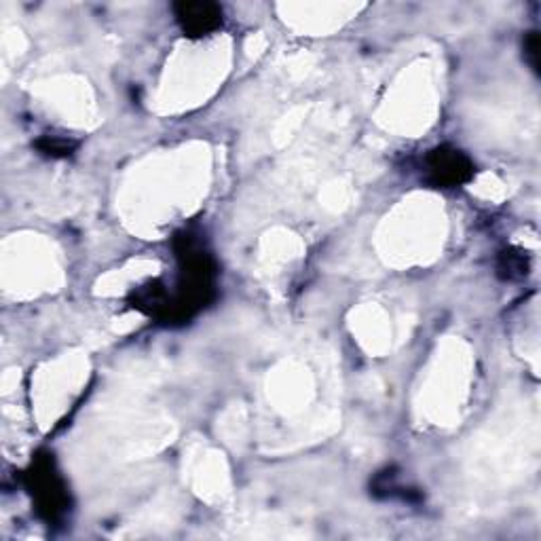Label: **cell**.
Wrapping results in <instances>:
<instances>
[{
	"label": "cell",
	"mask_w": 541,
	"mask_h": 541,
	"mask_svg": "<svg viewBox=\"0 0 541 541\" xmlns=\"http://www.w3.org/2000/svg\"><path fill=\"white\" fill-rule=\"evenodd\" d=\"M427 171H429V176L435 184L457 186V184H463L472 178L474 165L463 152L442 146V148H435L427 156Z\"/></svg>",
	"instance_id": "obj_1"
},
{
	"label": "cell",
	"mask_w": 541,
	"mask_h": 541,
	"mask_svg": "<svg viewBox=\"0 0 541 541\" xmlns=\"http://www.w3.org/2000/svg\"><path fill=\"white\" fill-rule=\"evenodd\" d=\"M173 11L182 32L188 36H203L222 23V8L214 2H178Z\"/></svg>",
	"instance_id": "obj_2"
},
{
	"label": "cell",
	"mask_w": 541,
	"mask_h": 541,
	"mask_svg": "<svg viewBox=\"0 0 541 541\" xmlns=\"http://www.w3.org/2000/svg\"><path fill=\"white\" fill-rule=\"evenodd\" d=\"M529 270V265H527V258H523L520 254H503L501 261H499V273L506 277V279H520L525 277Z\"/></svg>",
	"instance_id": "obj_3"
},
{
	"label": "cell",
	"mask_w": 541,
	"mask_h": 541,
	"mask_svg": "<svg viewBox=\"0 0 541 541\" xmlns=\"http://www.w3.org/2000/svg\"><path fill=\"white\" fill-rule=\"evenodd\" d=\"M525 57L533 70H540V36L537 32H529L525 38Z\"/></svg>",
	"instance_id": "obj_4"
},
{
	"label": "cell",
	"mask_w": 541,
	"mask_h": 541,
	"mask_svg": "<svg viewBox=\"0 0 541 541\" xmlns=\"http://www.w3.org/2000/svg\"><path fill=\"white\" fill-rule=\"evenodd\" d=\"M72 142H66V139H45L40 142V148L49 154H68L72 150Z\"/></svg>",
	"instance_id": "obj_5"
}]
</instances>
